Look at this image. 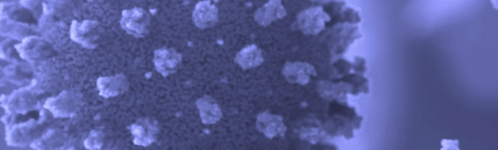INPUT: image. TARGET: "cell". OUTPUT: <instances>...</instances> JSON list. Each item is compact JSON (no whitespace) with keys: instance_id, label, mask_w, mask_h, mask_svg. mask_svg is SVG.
<instances>
[{"instance_id":"12","label":"cell","mask_w":498,"mask_h":150,"mask_svg":"<svg viewBox=\"0 0 498 150\" xmlns=\"http://www.w3.org/2000/svg\"><path fill=\"white\" fill-rule=\"evenodd\" d=\"M196 105L199 110L202 123L214 124L222 117V113L217 103L210 96L205 95L199 99Z\"/></svg>"},{"instance_id":"8","label":"cell","mask_w":498,"mask_h":150,"mask_svg":"<svg viewBox=\"0 0 498 150\" xmlns=\"http://www.w3.org/2000/svg\"><path fill=\"white\" fill-rule=\"evenodd\" d=\"M218 9L210 0L198 2L193 13L195 25L201 29L213 25L217 21Z\"/></svg>"},{"instance_id":"14","label":"cell","mask_w":498,"mask_h":150,"mask_svg":"<svg viewBox=\"0 0 498 150\" xmlns=\"http://www.w3.org/2000/svg\"><path fill=\"white\" fill-rule=\"evenodd\" d=\"M36 127V123L32 120L14 126L8 132V142L15 146L29 142Z\"/></svg>"},{"instance_id":"16","label":"cell","mask_w":498,"mask_h":150,"mask_svg":"<svg viewBox=\"0 0 498 150\" xmlns=\"http://www.w3.org/2000/svg\"><path fill=\"white\" fill-rule=\"evenodd\" d=\"M44 48V43L35 39L28 40L17 49L23 58L34 60L41 57V54L45 53Z\"/></svg>"},{"instance_id":"5","label":"cell","mask_w":498,"mask_h":150,"mask_svg":"<svg viewBox=\"0 0 498 150\" xmlns=\"http://www.w3.org/2000/svg\"><path fill=\"white\" fill-rule=\"evenodd\" d=\"M256 127L268 138L277 136L284 137L286 127L283 122L281 116L271 114L267 110L257 116Z\"/></svg>"},{"instance_id":"17","label":"cell","mask_w":498,"mask_h":150,"mask_svg":"<svg viewBox=\"0 0 498 150\" xmlns=\"http://www.w3.org/2000/svg\"><path fill=\"white\" fill-rule=\"evenodd\" d=\"M103 134L101 132L91 131L84 142L85 148L89 150H100L103 145Z\"/></svg>"},{"instance_id":"9","label":"cell","mask_w":498,"mask_h":150,"mask_svg":"<svg viewBox=\"0 0 498 150\" xmlns=\"http://www.w3.org/2000/svg\"><path fill=\"white\" fill-rule=\"evenodd\" d=\"M286 12L281 0H269L259 8L255 13L254 18L260 25L267 26L272 21L285 17Z\"/></svg>"},{"instance_id":"3","label":"cell","mask_w":498,"mask_h":150,"mask_svg":"<svg viewBox=\"0 0 498 150\" xmlns=\"http://www.w3.org/2000/svg\"><path fill=\"white\" fill-rule=\"evenodd\" d=\"M330 20V16L320 6L312 7L301 11L297 16L299 29L305 34H315L325 27V22Z\"/></svg>"},{"instance_id":"11","label":"cell","mask_w":498,"mask_h":150,"mask_svg":"<svg viewBox=\"0 0 498 150\" xmlns=\"http://www.w3.org/2000/svg\"><path fill=\"white\" fill-rule=\"evenodd\" d=\"M314 68L307 63L301 62L285 63L283 73L287 81L290 83H298L302 84L306 83L309 79V75L314 74Z\"/></svg>"},{"instance_id":"4","label":"cell","mask_w":498,"mask_h":150,"mask_svg":"<svg viewBox=\"0 0 498 150\" xmlns=\"http://www.w3.org/2000/svg\"><path fill=\"white\" fill-rule=\"evenodd\" d=\"M181 61V54L172 48H161L154 51L155 69L165 77L175 72Z\"/></svg>"},{"instance_id":"1","label":"cell","mask_w":498,"mask_h":150,"mask_svg":"<svg viewBox=\"0 0 498 150\" xmlns=\"http://www.w3.org/2000/svg\"><path fill=\"white\" fill-rule=\"evenodd\" d=\"M81 103V98L77 94L63 91L58 96L48 99L44 107L49 110L54 117H68L76 113Z\"/></svg>"},{"instance_id":"10","label":"cell","mask_w":498,"mask_h":150,"mask_svg":"<svg viewBox=\"0 0 498 150\" xmlns=\"http://www.w3.org/2000/svg\"><path fill=\"white\" fill-rule=\"evenodd\" d=\"M97 22L95 21L84 20L81 23H74L71 29V37L75 41L90 48L92 42L97 36Z\"/></svg>"},{"instance_id":"7","label":"cell","mask_w":498,"mask_h":150,"mask_svg":"<svg viewBox=\"0 0 498 150\" xmlns=\"http://www.w3.org/2000/svg\"><path fill=\"white\" fill-rule=\"evenodd\" d=\"M129 83L126 77L120 73L113 76L101 77L97 80L99 95L105 98L115 97L128 89Z\"/></svg>"},{"instance_id":"2","label":"cell","mask_w":498,"mask_h":150,"mask_svg":"<svg viewBox=\"0 0 498 150\" xmlns=\"http://www.w3.org/2000/svg\"><path fill=\"white\" fill-rule=\"evenodd\" d=\"M149 22V15L142 8L135 7L122 11V28L136 37H144L148 33Z\"/></svg>"},{"instance_id":"6","label":"cell","mask_w":498,"mask_h":150,"mask_svg":"<svg viewBox=\"0 0 498 150\" xmlns=\"http://www.w3.org/2000/svg\"><path fill=\"white\" fill-rule=\"evenodd\" d=\"M129 129L134 136V144L143 147L148 146L154 141L158 132L157 122L154 120L151 122L148 118H139Z\"/></svg>"},{"instance_id":"15","label":"cell","mask_w":498,"mask_h":150,"mask_svg":"<svg viewBox=\"0 0 498 150\" xmlns=\"http://www.w3.org/2000/svg\"><path fill=\"white\" fill-rule=\"evenodd\" d=\"M36 103V99L34 94L23 92L15 95L11 99L10 107L16 112L23 114L32 109Z\"/></svg>"},{"instance_id":"13","label":"cell","mask_w":498,"mask_h":150,"mask_svg":"<svg viewBox=\"0 0 498 150\" xmlns=\"http://www.w3.org/2000/svg\"><path fill=\"white\" fill-rule=\"evenodd\" d=\"M234 61L244 70L256 67L263 61L261 50L255 44L247 46L237 53Z\"/></svg>"}]
</instances>
